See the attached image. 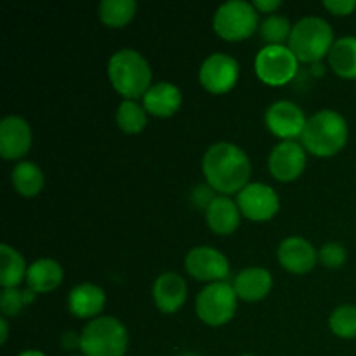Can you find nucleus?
Returning <instances> with one entry per match:
<instances>
[{"label": "nucleus", "mask_w": 356, "mask_h": 356, "mask_svg": "<svg viewBox=\"0 0 356 356\" xmlns=\"http://www.w3.org/2000/svg\"><path fill=\"white\" fill-rule=\"evenodd\" d=\"M73 356H79V355H73Z\"/></svg>", "instance_id": "4c0bfd02"}, {"label": "nucleus", "mask_w": 356, "mask_h": 356, "mask_svg": "<svg viewBox=\"0 0 356 356\" xmlns=\"http://www.w3.org/2000/svg\"><path fill=\"white\" fill-rule=\"evenodd\" d=\"M243 356H254V355H243Z\"/></svg>", "instance_id": "e433bc0d"}, {"label": "nucleus", "mask_w": 356, "mask_h": 356, "mask_svg": "<svg viewBox=\"0 0 356 356\" xmlns=\"http://www.w3.org/2000/svg\"><path fill=\"white\" fill-rule=\"evenodd\" d=\"M146 122H148V118H146L145 106L136 103L134 99L122 101L117 110V124L122 131L136 134L146 127Z\"/></svg>", "instance_id": "a878e982"}, {"label": "nucleus", "mask_w": 356, "mask_h": 356, "mask_svg": "<svg viewBox=\"0 0 356 356\" xmlns=\"http://www.w3.org/2000/svg\"><path fill=\"white\" fill-rule=\"evenodd\" d=\"M136 7L134 0H103L99 3V17L111 28L124 26L134 17Z\"/></svg>", "instance_id": "393cba45"}, {"label": "nucleus", "mask_w": 356, "mask_h": 356, "mask_svg": "<svg viewBox=\"0 0 356 356\" xmlns=\"http://www.w3.org/2000/svg\"><path fill=\"white\" fill-rule=\"evenodd\" d=\"M31 146V129L23 117L7 115L0 122V155L7 160L19 159Z\"/></svg>", "instance_id": "4468645a"}, {"label": "nucleus", "mask_w": 356, "mask_h": 356, "mask_svg": "<svg viewBox=\"0 0 356 356\" xmlns=\"http://www.w3.org/2000/svg\"><path fill=\"white\" fill-rule=\"evenodd\" d=\"M240 66L233 56L225 52L211 54L200 68V82L207 90L214 94L228 92L238 80Z\"/></svg>", "instance_id": "9b49d317"}, {"label": "nucleus", "mask_w": 356, "mask_h": 356, "mask_svg": "<svg viewBox=\"0 0 356 356\" xmlns=\"http://www.w3.org/2000/svg\"><path fill=\"white\" fill-rule=\"evenodd\" d=\"M35 296H37V292H33L31 289H26V291L3 289L2 294H0V309H2L3 315L14 316L23 309L24 305L33 302Z\"/></svg>", "instance_id": "c85d7f7f"}, {"label": "nucleus", "mask_w": 356, "mask_h": 356, "mask_svg": "<svg viewBox=\"0 0 356 356\" xmlns=\"http://www.w3.org/2000/svg\"><path fill=\"white\" fill-rule=\"evenodd\" d=\"M264 120L268 129L285 141H292L298 136H302L308 122L301 108L292 101H277L271 104L266 110Z\"/></svg>", "instance_id": "f8f14e48"}, {"label": "nucleus", "mask_w": 356, "mask_h": 356, "mask_svg": "<svg viewBox=\"0 0 356 356\" xmlns=\"http://www.w3.org/2000/svg\"><path fill=\"white\" fill-rule=\"evenodd\" d=\"M209 228L218 235H229L240 225V209L232 198L214 197L205 211Z\"/></svg>", "instance_id": "6ab92c4d"}, {"label": "nucleus", "mask_w": 356, "mask_h": 356, "mask_svg": "<svg viewBox=\"0 0 356 356\" xmlns=\"http://www.w3.org/2000/svg\"><path fill=\"white\" fill-rule=\"evenodd\" d=\"M271 287H273V278L264 268H247L240 271L233 282L236 296L243 301H259L270 294Z\"/></svg>", "instance_id": "f3484780"}, {"label": "nucleus", "mask_w": 356, "mask_h": 356, "mask_svg": "<svg viewBox=\"0 0 356 356\" xmlns=\"http://www.w3.org/2000/svg\"><path fill=\"white\" fill-rule=\"evenodd\" d=\"M257 9L245 0H229L218 7L214 14V30L226 40H242L257 30Z\"/></svg>", "instance_id": "423d86ee"}, {"label": "nucleus", "mask_w": 356, "mask_h": 356, "mask_svg": "<svg viewBox=\"0 0 356 356\" xmlns=\"http://www.w3.org/2000/svg\"><path fill=\"white\" fill-rule=\"evenodd\" d=\"M127 343V330L113 316L90 320L80 334V350L86 356H124Z\"/></svg>", "instance_id": "39448f33"}, {"label": "nucleus", "mask_w": 356, "mask_h": 356, "mask_svg": "<svg viewBox=\"0 0 356 356\" xmlns=\"http://www.w3.org/2000/svg\"><path fill=\"white\" fill-rule=\"evenodd\" d=\"M323 6L334 14H339V16H346L351 14L356 9V0H325Z\"/></svg>", "instance_id": "7c9ffc66"}, {"label": "nucleus", "mask_w": 356, "mask_h": 356, "mask_svg": "<svg viewBox=\"0 0 356 356\" xmlns=\"http://www.w3.org/2000/svg\"><path fill=\"white\" fill-rule=\"evenodd\" d=\"M278 261L291 273H308L316 264V250L302 236H289L278 245Z\"/></svg>", "instance_id": "2eb2a0df"}, {"label": "nucleus", "mask_w": 356, "mask_h": 356, "mask_svg": "<svg viewBox=\"0 0 356 356\" xmlns=\"http://www.w3.org/2000/svg\"><path fill=\"white\" fill-rule=\"evenodd\" d=\"M184 264H186L188 273L202 282H211V284L225 282V278L229 275V264L225 254L209 245L191 249L186 254Z\"/></svg>", "instance_id": "9d476101"}, {"label": "nucleus", "mask_w": 356, "mask_h": 356, "mask_svg": "<svg viewBox=\"0 0 356 356\" xmlns=\"http://www.w3.org/2000/svg\"><path fill=\"white\" fill-rule=\"evenodd\" d=\"M236 205L245 218L252 221H268L280 209L275 190L263 183H250L236 195Z\"/></svg>", "instance_id": "1a4fd4ad"}, {"label": "nucleus", "mask_w": 356, "mask_h": 356, "mask_svg": "<svg viewBox=\"0 0 356 356\" xmlns=\"http://www.w3.org/2000/svg\"><path fill=\"white\" fill-rule=\"evenodd\" d=\"M205 179L221 193H236L249 184L252 165L242 148L232 143H216L205 152L202 162Z\"/></svg>", "instance_id": "f257e3e1"}, {"label": "nucleus", "mask_w": 356, "mask_h": 356, "mask_svg": "<svg viewBox=\"0 0 356 356\" xmlns=\"http://www.w3.org/2000/svg\"><path fill=\"white\" fill-rule=\"evenodd\" d=\"M181 90L170 82H159L143 96V106L156 117H170L181 106Z\"/></svg>", "instance_id": "a211bd4d"}, {"label": "nucleus", "mask_w": 356, "mask_h": 356, "mask_svg": "<svg viewBox=\"0 0 356 356\" xmlns=\"http://www.w3.org/2000/svg\"><path fill=\"white\" fill-rule=\"evenodd\" d=\"M320 261L327 268H341L346 261V249L337 242H329L320 249Z\"/></svg>", "instance_id": "c756f323"}, {"label": "nucleus", "mask_w": 356, "mask_h": 356, "mask_svg": "<svg viewBox=\"0 0 356 356\" xmlns=\"http://www.w3.org/2000/svg\"><path fill=\"white\" fill-rule=\"evenodd\" d=\"M271 174L278 181H294L301 176L306 167V153L299 143L296 141H282L271 149L270 160H268Z\"/></svg>", "instance_id": "ddd939ff"}, {"label": "nucleus", "mask_w": 356, "mask_h": 356, "mask_svg": "<svg viewBox=\"0 0 356 356\" xmlns=\"http://www.w3.org/2000/svg\"><path fill=\"white\" fill-rule=\"evenodd\" d=\"M177 356H200V355H195V353H183V355H177Z\"/></svg>", "instance_id": "c9c22d12"}, {"label": "nucleus", "mask_w": 356, "mask_h": 356, "mask_svg": "<svg viewBox=\"0 0 356 356\" xmlns=\"http://www.w3.org/2000/svg\"><path fill=\"white\" fill-rule=\"evenodd\" d=\"M327 56L337 75L356 79V37H343L336 40Z\"/></svg>", "instance_id": "4be33fe9"}, {"label": "nucleus", "mask_w": 356, "mask_h": 356, "mask_svg": "<svg viewBox=\"0 0 356 356\" xmlns=\"http://www.w3.org/2000/svg\"><path fill=\"white\" fill-rule=\"evenodd\" d=\"M110 82L124 97L145 96L152 83V68L148 61L134 49H122L108 61Z\"/></svg>", "instance_id": "7ed1b4c3"}, {"label": "nucleus", "mask_w": 356, "mask_h": 356, "mask_svg": "<svg viewBox=\"0 0 356 356\" xmlns=\"http://www.w3.org/2000/svg\"><path fill=\"white\" fill-rule=\"evenodd\" d=\"M259 33L268 45H284V42L291 38L292 28L287 17L271 14L259 24Z\"/></svg>", "instance_id": "bb28decb"}, {"label": "nucleus", "mask_w": 356, "mask_h": 356, "mask_svg": "<svg viewBox=\"0 0 356 356\" xmlns=\"http://www.w3.org/2000/svg\"><path fill=\"white\" fill-rule=\"evenodd\" d=\"M197 315L204 323L219 327L228 323L236 312V292L228 282L209 284L197 296Z\"/></svg>", "instance_id": "0eeeda50"}, {"label": "nucleus", "mask_w": 356, "mask_h": 356, "mask_svg": "<svg viewBox=\"0 0 356 356\" xmlns=\"http://www.w3.org/2000/svg\"><path fill=\"white\" fill-rule=\"evenodd\" d=\"M0 329H2V336H0V343H6L7 341V334H9V329H7V322L6 320H0Z\"/></svg>", "instance_id": "72a5a7b5"}, {"label": "nucleus", "mask_w": 356, "mask_h": 356, "mask_svg": "<svg viewBox=\"0 0 356 356\" xmlns=\"http://www.w3.org/2000/svg\"><path fill=\"white\" fill-rule=\"evenodd\" d=\"M10 179H13L14 188L23 197L28 198L38 195V191L44 188V172H42L37 163L28 162V160L26 162H19L14 167Z\"/></svg>", "instance_id": "b1692460"}, {"label": "nucleus", "mask_w": 356, "mask_h": 356, "mask_svg": "<svg viewBox=\"0 0 356 356\" xmlns=\"http://www.w3.org/2000/svg\"><path fill=\"white\" fill-rule=\"evenodd\" d=\"M153 299L160 312H177L186 301V284L177 273H162L153 284Z\"/></svg>", "instance_id": "dca6fc26"}, {"label": "nucleus", "mask_w": 356, "mask_h": 356, "mask_svg": "<svg viewBox=\"0 0 356 356\" xmlns=\"http://www.w3.org/2000/svg\"><path fill=\"white\" fill-rule=\"evenodd\" d=\"M0 285L3 289H14L23 282L28 270L23 256L10 245H0Z\"/></svg>", "instance_id": "5701e85b"}, {"label": "nucleus", "mask_w": 356, "mask_h": 356, "mask_svg": "<svg viewBox=\"0 0 356 356\" xmlns=\"http://www.w3.org/2000/svg\"><path fill=\"white\" fill-rule=\"evenodd\" d=\"M252 6L256 9L264 10V13H271V10L278 9L282 6V2L280 0H256V2H252Z\"/></svg>", "instance_id": "473e14b6"}, {"label": "nucleus", "mask_w": 356, "mask_h": 356, "mask_svg": "<svg viewBox=\"0 0 356 356\" xmlns=\"http://www.w3.org/2000/svg\"><path fill=\"white\" fill-rule=\"evenodd\" d=\"M19 356H45L44 353H40V351H24V353H21Z\"/></svg>", "instance_id": "f704fd0d"}, {"label": "nucleus", "mask_w": 356, "mask_h": 356, "mask_svg": "<svg viewBox=\"0 0 356 356\" xmlns=\"http://www.w3.org/2000/svg\"><path fill=\"white\" fill-rule=\"evenodd\" d=\"M104 292L94 284H80L72 289L68 296V308L79 318H90L103 309Z\"/></svg>", "instance_id": "aec40b11"}, {"label": "nucleus", "mask_w": 356, "mask_h": 356, "mask_svg": "<svg viewBox=\"0 0 356 356\" xmlns=\"http://www.w3.org/2000/svg\"><path fill=\"white\" fill-rule=\"evenodd\" d=\"M329 327L336 336L344 339H353L356 337V306L343 305L329 318Z\"/></svg>", "instance_id": "cd10ccee"}, {"label": "nucleus", "mask_w": 356, "mask_h": 356, "mask_svg": "<svg viewBox=\"0 0 356 356\" xmlns=\"http://www.w3.org/2000/svg\"><path fill=\"white\" fill-rule=\"evenodd\" d=\"M334 45V30L323 17L306 16L292 26L289 47L301 61H318Z\"/></svg>", "instance_id": "20e7f679"}, {"label": "nucleus", "mask_w": 356, "mask_h": 356, "mask_svg": "<svg viewBox=\"0 0 356 356\" xmlns=\"http://www.w3.org/2000/svg\"><path fill=\"white\" fill-rule=\"evenodd\" d=\"M28 289L37 294L51 292L63 282V268L54 259H38L30 264L26 273Z\"/></svg>", "instance_id": "412c9836"}, {"label": "nucleus", "mask_w": 356, "mask_h": 356, "mask_svg": "<svg viewBox=\"0 0 356 356\" xmlns=\"http://www.w3.org/2000/svg\"><path fill=\"white\" fill-rule=\"evenodd\" d=\"M302 145L316 156H332L348 141V124L334 110H320L308 118L302 131Z\"/></svg>", "instance_id": "f03ea898"}, {"label": "nucleus", "mask_w": 356, "mask_h": 356, "mask_svg": "<svg viewBox=\"0 0 356 356\" xmlns=\"http://www.w3.org/2000/svg\"><path fill=\"white\" fill-rule=\"evenodd\" d=\"M61 343L65 350H75V348H80V337L75 332H65L61 337Z\"/></svg>", "instance_id": "2f4dec72"}, {"label": "nucleus", "mask_w": 356, "mask_h": 356, "mask_svg": "<svg viewBox=\"0 0 356 356\" xmlns=\"http://www.w3.org/2000/svg\"><path fill=\"white\" fill-rule=\"evenodd\" d=\"M298 72V58L287 45H264L256 56V73L268 86H284Z\"/></svg>", "instance_id": "6e6552de"}]
</instances>
